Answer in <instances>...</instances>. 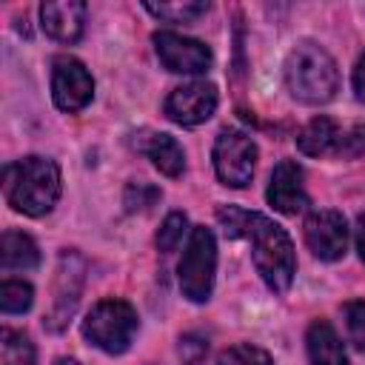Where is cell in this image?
I'll use <instances>...</instances> for the list:
<instances>
[{"mask_svg": "<svg viewBox=\"0 0 365 365\" xmlns=\"http://www.w3.org/2000/svg\"><path fill=\"white\" fill-rule=\"evenodd\" d=\"M217 220L228 237L248 240L257 274L265 279V285L274 294H285L291 288V279L297 271L294 242L285 234V228L277 225L274 220H268L265 214L242 211L237 205H222L217 211Z\"/></svg>", "mask_w": 365, "mask_h": 365, "instance_id": "obj_1", "label": "cell"}, {"mask_svg": "<svg viewBox=\"0 0 365 365\" xmlns=\"http://www.w3.org/2000/svg\"><path fill=\"white\" fill-rule=\"evenodd\" d=\"M3 191L14 211L43 217L60 200V168L48 157H23L6 165Z\"/></svg>", "mask_w": 365, "mask_h": 365, "instance_id": "obj_2", "label": "cell"}, {"mask_svg": "<svg viewBox=\"0 0 365 365\" xmlns=\"http://www.w3.org/2000/svg\"><path fill=\"white\" fill-rule=\"evenodd\" d=\"M285 86L291 97L305 106H322L334 100L339 88V71L334 57L317 43H299L285 57Z\"/></svg>", "mask_w": 365, "mask_h": 365, "instance_id": "obj_3", "label": "cell"}, {"mask_svg": "<svg viewBox=\"0 0 365 365\" xmlns=\"http://www.w3.org/2000/svg\"><path fill=\"white\" fill-rule=\"evenodd\" d=\"M134 334H137V311L125 299H103L83 319V336L106 354L128 351Z\"/></svg>", "mask_w": 365, "mask_h": 365, "instance_id": "obj_4", "label": "cell"}, {"mask_svg": "<svg viewBox=\"0 0 365 365\" xmlns=\"http://www.w3.org/2000/svg\"><path fill=\"white\" fill-rule=\"evenodd\" d=\"M180 288L182 297L191 302H205L214 288V271H217V242L211 228L197 225L191 228L188 245L180 259Z\"/></svg>", "mask_w": 365, "mask_h": 365, "instance_id": "obj_5", "label": "cell"}, {"mask_svg": "<svg viewBox=\"0 0 365 365\" xmlns=\"http://www.w3.org/2000/svg\"><path fill=\"white\" fill-rule=\"evenodd\" d=\"M257 165V145L240 128H222L214 143V171L222 185L245 188L254 177Z\"/></svg>", "mask_w": 365, "mask_h": 365, "instance_id": "obj_6", "label": "cell"}, {"mask_svg": "<svg viewBox=\"0 0 365 365\" xmlns=\"http://www.w3.org/2000/svg\"><path fill=\"white\" fill-rule=\"evenodd\" d=\"M154 51L160 63L174 74H202L211 66V48L205 43L174 31H157Z\"/></svg>", "mask_w": 365, "mask_h": 365, "instance_id": "obj_7", "label": "cell"}, {"mask_svg": "<svg viewBox=\"0 0 365 365\" xmlns=\"http://www.w3.org/2000/svg\"><path fill=\"white\" fill-rule=\"evenodd\" d=\"M94 80L86 66L74 57H57L51 68V97L54 106L63 111H80L91 103Z\"/></svg>", "mask_w": 365, "mask_h": 365, "instance_id": "obj_8", "label": "cell"}, {"mask_svg": "<svg viewBox=\"0 0 365 365\" xmlns=\"http://www.w3.org/2000/svg\"><path fill=\"white\" fill-rule=\"evenodd\" d=\"M217 111V86L197 80L174 88L165 97V117L177 125H200Z\"/></svg>", "mask_w": 365, "mask_h": 365, "instance_id": "obj_9", "label": "cell"}, {"mask_svg": "<svg viewBox=\"0 0 365 365\" xmlns=\"http://www.w3.org/2000/svg\"><path fill=\"white\" fill-rule=\"evenodd\" d=\"M302 228H305V242H308L314 257H319L325 262H334V259L345 257V251H348V225H345V217L339 211H331V208L314 211V214H308Z\"/></svg>", "mask_w": 365, "mask_h": 365, "instance_id": "obj_10", "label": "cell"}, {"mask_svg": "<svg viewBox=\"0 0 365 365\" xmlns=\"http://www.w3.org/2000/svg\"><path fill=\"white\" fill-rule=\"evenodd\" d=\"M83 274H86V262L77 254H63L60 257V268H57V285H54V302L51 311L46 317V328L60 331L68 317L74 314L77 302H80V291H83Z\"/></svg>", "mask_w": 365, "mask_h": 365, "instance_id": "obj_11", "label": "cell"}, {"mask_svg": "<svg viewBox=\"0 0 365 365\" xmlns=\"http://www.w3.org/2000/svg\"><path fill=\"white\" fill-rule=\"evenodd\" d=\"M265 200L271 208H277L279 214H299L308 205V194H305V182H302V168L294 160H282L277 163V168L271 171V182L265 191Z\"/></svg>", "mask_w": 365, "mask_h": 365, "instance_id": "obj_12", "label": "cell"}, {"mask_svg": "<svg viewBox=\"0 0 365 365\" xmlns=\"http://www.w3.org/2000/svg\"><path fill=\"white\" fill-rule=\"evenodd\" d=\"M43 31L60 43H77L86 26V3L80 0H48L40 6Z\"/></svg>", "mask_w": 365, "mask_h": 365, "instance_id": "obj_13", "label": "cell"}, {"mask_svg": "<svg viewBox=\"0 0 365 365\" xmlns=\"http://www.w3.org/2000/svg\"><path fill=\"white\" fill-rule=\"evenodd\" d=\"M342 143V128L331 117H314L299 134H297V148L308 157H325V154H339Z\"/></svg>", "mask_w": 365, "mask_h": 365, "instance_id": "obj_14", "label": "cell"}, {"mask_svg": "<svg viewBox=\"0 0 365 365\" xmlns=\"http://www.w3.org/2000/svg\"><path fill=\"white\" fill-rule=\"evenodd\" d=\"M305 342H308V359H311V365H348L345 345L336 336V331L331 328V322L317 319L308 328Z\"/></svg>", "mask_w": 365, "mask_h": 365, "instance_id": "obj_15", "label": "cell"}, {"mask_svg": "<svg viewBox=\"0 0 365 365\" xmlns=\"http://www.w3.org/2000/svg\"><path fill=\"white\" fill-rule=\"evenodd\" d=\"M0 265L3 271H29L40 265V251L34 240L23 231H6L0 240Z\"/></svg>", "mask_w": 365, "mask_h": 365, "instance_id": "obj_16", "label": "cell"}, {"mask_svg": "<svg viewBox=\"0 0 365 365\" xmlns=\"http://www.w3.org/2000/svg\"><path fill=\"white\" fill-rule=\"evenodd\" d=\"M143 151L165 177H180L185 168V154L171 134H148V140L143 143Z\"/></svg>", "mask_w": 365, "mask_h": 365, "instance_id": "obj_17", "label": "cell"}, {"mask_svg": "<svg viewBox=\"0 0 365 365\" xmlns=\"http://www.w3.org/2000/svg\"><path fill=\"white\" fill-rule=\"evenodd\" d=\"M0 365H37L31 339L20 331L3 328L0 331Z\"/></svg>", "mask_w": 365, "mask_h": 365, "instance_id": "obj_18", "label": "cell"}, {"mask_svg": "<svg viewBox=\"0 0 365 365\" xmlns=\"http://www.w3.org/2000/svg\"><path fill=\"white\" fill-rule=\"evenodd\" d=\"M145 9L168 23H194L208 11V3L202 0H182V3H145Z\"/></svg>", "mask_w": 365, "mask_h": 365, "instance_id": "obj_19", "label": "cell"}, {"mask_svg": "<svg viewBox=\"0 0 365 365\" xmlns=\"http://www.w3.org/2000/svg\"><path fill=\"white\" fill-rule=\"evenodd\" d=\"M34 302V291L23 279H3L0 285V308L3 314H23Z\"/></svg>", "mask_w": 365, "mask_h": 365, "instance_id": "obj_20", "label": "cell"}, {"mask_svg": "<svg viewBox=\"0 0 365 365\" xmlns=\"http://www.w3.org/2000/svg\"><path fill=\"white\" fill-rule=\"evenodd\" d=\"M342 319H345V334L348 342L356 351H365V299H354L342 305Z\"/></svg>", "mask_w": 365, "mask_h": 365, "instance_id": "obj_21", "label": "cell"}, {"mask_svg": "<svg viewBox=\"0 0 365 365\" xmlns=\"http://www.w3.org/2000/svg\"><path fill=\"white\" fill-rule=\"evenodd\" d=\"M217 365H274L268 351L257 345H231L228 351L220 354Z\"/></svg>", "mask_w": 365, "mask_h": 365, "instance_id": "obj_22", "label": "cell"}, {"mask_svg": "<svg viewBox=\"0 0 365 365\" xmlns=\"http://www.w3.org/2000/svg\"><path fill=\"white\" fill-rule=\"evenodd\" d=\"M185 225H188L185 214H180V211H171V214H168V217L163 220L160 231H157V248H160L163 254L174 251V248L180 245L182 234H185Z\"/></svg>", "mask_w": 365, "mask_h": 365, "instance_id": "obj_23", "label": "cell"}, {"mask_svg": "<svg viewBox=\"0 0 365 365\" xmlns=\"http://www.w3.org/2000/svg\"><path fill=\"white\" fill-rule=\"evenodd\" d=\"M160 200V191L148 182H131L125 188V211H148Z\"/></svg>", "mask_w": 365, "mask_h": 365, "instance_id": "obj_24", "label": "cell"}, {"mask_svg": "<svg viewBox=\"0 0 365 365\" xmlns=\"http://www.w3.org/2000/svg\"><path fill=\"white\" fill-rule=\"evenodd\" d=\"M208 354V339L200 334H185L180 339V359L182 365H202Z\"/></svg>", "mask_w": 365, "mask_h": 365, "instance_id": "obj_25", "label": "cell"}, {"mask_svg": "<svg viewBox=\"0 0 365 365\" xmlns=\"http://www.w3.org/2000/svg\"><path fill=\"white\" fill-rule=\"evenodd\" d=\"M362 151H365V125H354V128L342 131L339 157H359Z\"/></svg>", "mask_w": 365, "mask_h": 365, "instance_id": "obj_26", "label": "cell"}, {"mask_svg": "<svg viewBox=\"0 0 365 365\" xmlns=\"http://www.w3.org/2000/svg\"><path fill=\"white\" fill-rule=\"evenodd\" d=\"M354 94L356 100L365 103V54L356 60V68H354Z\"/></svg>", "mask_w": 365, "mask_h": 365, "instance_id": "obj_27", "label": "cell"}, {"mask_svg": "<svg viewBox=\"0 0 365 365\" xmlns=\"http://www.w3.org/2000/svg\"><path fill=\"white\" fill-rule=\"evenodd\" d=\"M356 251H359V257L365 262V214L356 217Z\"/></svg>", "mask_w": 365, "mask_h": 365, "instance_id": "obj_28", "label": "cell"}, {"mask_svg": "<svg viewBox=\"0 0 365 365\" xmlns=\"http://www.w3.org/2000/svg\"><path fill=\"white\" fill-rule=\"evenodd\" d=\"M54 365H83V362H80V359H74V356H60Z\"/></svg>", "mask_w": 365, "mask_h": 365, "instance_id": "obj_29", "label": "cell"}]
</instances>
